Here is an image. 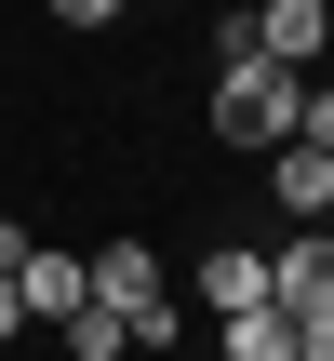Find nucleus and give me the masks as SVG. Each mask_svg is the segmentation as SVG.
<instances>
[{"mask_svg": "<svg viewBox=\"0 0 334 361\" xmlns=\"http://www.w3.org/2000/svg\"><path fill=\"white\" fill-rule=\"evenodd\" d=\"M295 80H308V67H281V54H214V134H228L241 161H268V147L295 134Z\"/></svg>", "mask_w": 334, "mask_h": 361, "instance_id": "nucleus-1", "label": "nucleus"}, {"mask_svg": "<svg viewBox=\"0 0 334 361\" xmlns=\"http://www.w3.org/2000/svg\"><path fill=\"white\" fill-rule=\"evenodd\" d=\"M254 54L321 67V54H334V0H254Z\"/></svg>", "mask_w": 334, "mask_h": 361, "instance_id": "nucleus-3", "label": "nucleus"}, {"mask_svg": "<svg viewBox=\"0 0 334 361\" xmlns=\"http://www.w3.org/2000/svg\"><path fill=\"white\" fill-rule=\"evenodd\" d=\"M40 13H54V27H120L134 0H40Z\"/></svg>", "mask_w": 334, "mask_h": 361, "instance_id": "nucleus-10", "label": "nucleus"}, {"mask_svg": "<svg viewBox=\"0 0 334 361\" xmlns=\"http://www.w3.org/2000/svg\"><path fill=\"white\" fill-rule=\"evenodd\" d=\"M295 134H308V147H334V80H321V67L295 80Z\"/></svg>", "mask_w": 334, "mask_h": 361, "instance_id": "nucleus-9", "label": "nucleus"}, {"mask_svg": "<svg viewBox=\"0 0 334 361\" xmlns=\"http://www.w3.org/2000/svg\"><path fill=\"white\" fill-rule=\"evenodd\" d=\"M80 281H94V295H107V308H120V322H134V308H147V295H161V255H147V241H134V228H120V241H94V255H80Z\"/></svg>", "mask_w": 334, "mask_h": 361, "instance_id": "nucleus-5", "label": "nucleus"}, {"mask_svg": "<svg viewBox=\"0 0 334 361\" xmlns=\"http://www.w3.org/2000/svg\"><path fill=\"white\" fill-rule=\"evenodd\" d=\"M13 295H27V322H67L94 281H80V255H67V241H27V255H13Z\"/></svg>", "mask_w": 334, "mask_h": 361, "instance_id": "nucleus-6", "label": "nucleus"}, {"mask_svg": "<svg viewBox=\"0 0 334 361\" xmlns=\"http://www.w3.org/2000/svg\"><path fill=\"white\" fill-rule=\"evenodd\" d=\"M268 214H334V147H308V134L268 147Z\"/></svg>", "mask_w": 334, "mask_h": 361, "instance_id": "nucleus-4", "label": "nucleus"}, {"mask_svg": "<svg viewBox=\"0 0 334 361\" xmlns=\"http://www.w3.org/2000/svg\"><path fill=\"white\" fill-rule=\"evenodd\" d=\"M214 335H228V361H295V322H281V295H254V308H214Z\"/></svg>", "mask_w": 334, "mask_h": 361, "instance_id": "nucleus-8", "label": "nucleus"}, {"mask_svg": "<svg viewBox=\"0 0 334 361\" xmlns=\"http://www.w3.org/2000/svg\"><path fill=\"white\" fill-rule=\"evenodd\" d=\"M268 295V241H214L201 255V308H254Z\"/></svg>", "mask_w": 334, "mask_h": 361, "instance_id": "nucleus-7", "label": "nucleus"}, {"mask_svg": "<svg viewBox=\"0 0 334 361\" xmlns=\"http://www.w3.org/2000/svg\"><path fill=\"white\" fill-rule=\"evenodd\" d=\"M268 295H281V322H334V214H295L268 241Z\"/></svg>", "mask_w": 334, "mask_h": 361, "instance_id": "nucleus-2", "label": "nucleus"}, {"mask_svg": "<svg viewBox=\"0 0 334 361\" xmlns=\"http://www.w3.org/2000/svg\"><path fill=\"white\" fill-rule=\"evenodd\" d=\"M295 361H334V322H295Z\"/></svg>", "mask_w": 334, "mask_h": 361, "instance_id": "nucleus-11", "label": "nucleus"}, {"mask_svg": "<svg viewBox=\"0 0 334 361\" xmlns=\"http://www.w3.org/2000/svg\"><path fill=\"white\" fill-rule=\"evenodd\" d=\"M27 241H40V228H27V214H0V268H13V255H27Z\"/></svg>", "mask_w": 334, "mask_h": 361, "instance_id": "nucleus-12", "label": "nucleus"}]
</instances>
